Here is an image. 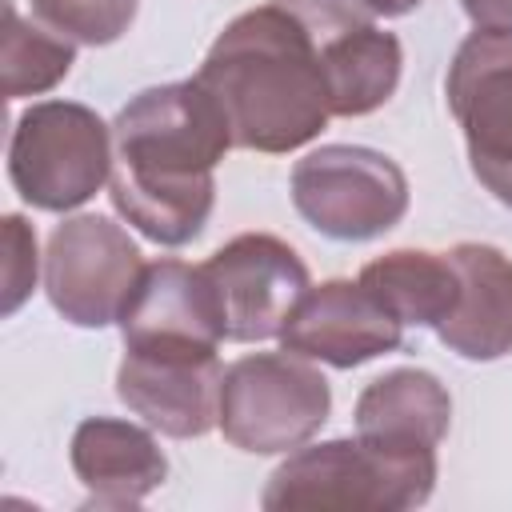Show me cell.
<instances>
[{"mask_svg":"<svg viewBox=\"0 0 512 512\" xmlns=\"http://www.w3.org/2000/svg\"><path fill=\"white\" fill-rule=\"evenodd\" d=\"M144 272L140 248L128 232L104 216L64 220L44 256V288L56 312L80 328L120 320L136 280Z\"/></svg>","mask_w":512,"mask_h":512,"instance_id":"7","label":"cell"},{"mask_svg":"<svg viewBox=\"0 0 512 512\" xmlns=\"http://www.w3.org/2000/svg\"><path fill=\"white\" fill-rule=\"evenodd\" d=\"M8 172L28 204L48 212L76 208L112 176V132L84 104H32L16 120Z\"/></svg>","mask_w":512,"mask_h":512,"instance_id":"4","label":"cell"},{"mask_svg":"<svg viewBox=\"0 0 512 512\" xmlns=\"http://www.w3.org/2000/svg\"><path fill=\"white\" fill-rule=\"evenodd\" d=\"M360 284L400 320L440 328L460 300V268L452 252H416L400 248L364 264Z\"/></svg>","mask_w":512,"mask_h":512,"instance_id":"16","label":"cell"},{"mask_svg":"<svg viewBox=\"0 0 512 512\" xmlns=\"http://www.w3.org/2000/svg\"><path fill=\"white\" fill-rule=\"evenodd\" d=\"M452 260L460 268V300L436 328L440 340L468 360L512 352V260L488 244H456Z\"/></svg>","mask_w":512,"mask_h":512,"instance_id":"14","label":"cell"},{"mask_svg":"<svg viewBox=\"0 0 512 512\" xmlns=\"http://www.w3.org/2000/svg\"><path fill=\"white\" fill-rule=\"evenodd\" d=\"M228 144V116L200 80L140 92L112 124L116 212L156 244H188L212 212V168Z\"/></svg>","mask_w":512,"mask_h":512,"instance_id":"1","label":"cell"},{"mask_svg":"<svg viewBox=\"0 0 512 512\" xmlns=\"http://www.w3.org/2000/svg\"><path fill=\"white\" fill-rule=\"evenodd\" d=\"M68 36H56L40 24H24L12 4H4V96H36L68 76L72 68Z\"/></svg>","mask_w":512,"mask_h":512,"instance_id":"18","label":"cell"},{"mask_svg":"<svg viewBox=\"0 0 512 512\" xmlns=\"http://www.w3.org/2000/svg\"><path fill=\"white\" fill-rule=\"evenodd\" d=\"M452 400L432 372L396 368L372 380L356 400L360 440L388 452H436L448 432Z\"/></svg>","mask_w":512,"mask_h":512,"instance_id":"15","label":"cell"},{"mask_svg":"<svg viewBox=\"0 0 512 512\" xmlns=\"http://www.w3.org/2000/svg\"><path fill=\"white\" fill-rule=\"evenodd\" d=\"M292 200L296 212L324 236L368 240L404 216L408 180L372 148L328 144L292 168Z\"/></svg>","mask_w":512,"mask_h":512,"instance_id":"6","label":"cell"},{"mask_svg":"<svg viewBox=\"0 0 512 512\" xmlns=\"http://www.w3.org/2000/svg\"><path fill=\"white\" fill-rule=\"evenodd\" d=\"M448 108L464 128L472 172L512 204V32L476 28L448 68Z\"/></svg>","mask_w":512,"mask_h":512,"instance_id":"8","label":"cell"},{"mask_svg":"<svg viewBox=\"0 0 512 512\" xmlns=\"http://www.w3.org/2000/svg\"><path fill=\"white\" fill-rule=\"evenodd\" d=\"M36 284V236L20 216L4 220V312H16Z\"/></svg>","mask_w":512,"mask_h":512,"instance_id":"21","label":"cell"},{"mask_svg":"<svg viewBox=\"0 0 512 512\" xmlns=\"http://www.w3.org/2000/svg\"><path fill=\"white\" fill-rule=\"evenodd\" d=\"M436 452H388L368 440H328L280 464L264 488L268 512L412 508L432 492Z\"/></svg>","mask_w":512,"mask_h":512,"instance_id":"3","label":"cell"},{"mask_svg":"<svg viewBox=\"0 0 512 512\" xmlns=\"http://www.w3.org/2000/svg\"><path fill=\"white\" fill-rule=\"evenodd\" d=\"M328 380L296 352L236 360L220 384V428L244 452H288L328 416Z\"/></svg>","mask_w":512,"mask_h":512,"instance_id":"5","label":"cell"},{"mask_svg":"<svg viewBox=\"0 0 512 512\" xmlns=\"http://www.w3.org/2000/svg\"><path fill=\"white\" fill-rule=\"evenodd\" d=\"M464 12L476 20V28H500L512 32V0H460Z\"/></svg>","mask_w":512,"mask_h":512,"instance_id":"22","label":"cell"},{"mask_svg":"<svg viewBox=\"0 0 512 512\" xmlns=\"http://www.w3.org/2000/svg\"><path fill=\"white\" fill-rule=\"evenodd\" d=\"M196 80L220 100L240 148L292 152L332 116L320 48L276 4L236 16L204 56Z\"/></svg>","mask_w":512,"mask_h":512,"instance_id":"2","label":"cell"},{"mask_svg":"<svg viewBox=\"0 0 512 512\" xmlns=\"http://www.w3.org/2000/svg\"><path fill=\"white\" fill-rule=\"evenodd\" d=\"M200 268L212 284L224 320V340L240 344L280 336L288 312L308 292L304 260L284 240L264 232H244L228 240Z\"/></svg>","mask_w":512,"mask_h":512,"instance_id":"9","label":"cell"},{"mask_svg":"<svg viewBox=\"0 0 512 512\" xmlns=\"http://www.w3.org/2000/svg\"><path fill=\"white\" fill-rule=\"evenodd\" d=\"M420 0H364V8L372 12V16H404V12H412Z\"/></svg>","mask_w":512,"mask_h":512,"instance_id":"23","label":"cell"},{"mask_svg":"<svg viewBox=\"0 0 512 512\" xmlns=\"http://www.w3.org/2000/svg\"><path fill=\"white\" fill-rule=\"evenodd\" d=\"M40 20L80 44H112L136 16V0H32Z\"/></svg>","mask_w":512,"mask_h":512,"instance_id":"19","label":"cell"},{"mask_svg":"<svg viewBox=\"0 0 512 512\" xmlns=\"http://www.w3.org/2000/svg\"><path fill=\"white\" fill-rule=\"evenodd\" d=\"M224 368L200 348H124L120 400L168 436H200L220 420Z\"/></svg>","mask_w":512,"mask_h":512,"instance_id":"10","label":"cell"},{"mask_svg":"<svg viewBox=\"0 0 512 512\" xmlns=\"http://www.w3.org/2000/svg\"><path fill=\"white\" fill-rule=\"evenodd\" d=\"M72 468L88 488L92 504L104 508H132L140 504L168 472L164 452L156 440L124 420H84L72 436Z\"/></svg>","mask_w":512,"mask_h":512,"instance_id":"13","label":"cell"},{"mask_svg":"<svg viewBox=\"0 0 512 512\" xmlns=\"http://www.w3.org/2000/svg\"><path fill=\"white\" fill-rule=\"evenodd\" d=\"M328 92H332V116H364L380 108L400 80V44L392 32H380L372 24L344 32L320 48Z\"/></svg>","mask_w":512,"mask_h":512,"instance_id":"17","label":"cell"},{"mask_svg":"<svg viewBox=\"0 0 512 512\" xmlns=\"http://www.w3.org/2000/svg\"><path fill=\"white\" fill-rule=\"evenodd\" d=\"M124 348H200L216 352L224 340V320L204 268L180 260L144 264L124 312Z\"/></svg>","mask_w":512,"mask_h":512,"instance_id":"12","label":"cell"},{"mask_svg":"<svg viewBox=\"0 0 512 512\" xmlns=\"http://www.w3.org/2000/svg\"><path fill=\"white\" fill-rule=\"evenodd\" d=\"M272 4L284 8L316 40V48H324L328 40H336L344 32L372 24V12L364 8V0H272Z\"/></svg>","mask_w":512,"mask_h":512,"instance_id":"20","label":"cell"},{"mask_svg":"<svg viewBox=\"0 0 512 512\" xmlns=\"http://www.w3.org/2000/svg\"><path fill=\"white\" fill-rule=\"evenodd\" d=\"M400 332L404 324L360 280H328L296 300L280 328V344L304 360L352 368L392 352Z\"/></svg>","mask_w":512,"mask_h":512,"instance_id":"11","label":"cell"}]
</instances>
